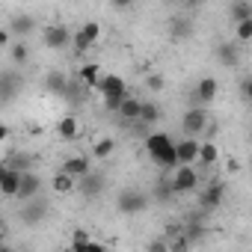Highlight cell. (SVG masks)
<instances>
[{
    "mask_svg": "<svg viewBox=\"0 0 252 252\" xmlns=\"http://www.w3.org/2000/svg\"><path fill=\"white\" fill-rule=\"evenodd\" d=\"M178 143L169 137V134H149L146 137V152L149 158L163 166V169H178Z\"/></svg>",
    "mask_w": 252,
    "mask_h": 252,
    "instance_id": "obj_1",
    "label": "cell"
},
{
    "mask_svg": "<svg viewBox=\"0 0 252 252\" xmlns=\"http://www.w3.org/2000/svg\"><path fill=\"white\" fill-rule=\"evenodd\" d=\"M98 95H101V101H104V107L107 110H116L119 113V107H122V101L128 98V86H125V77H119V74H104V80H101V86L95 89Z\"/></svg>",
    "mask_w": 252,
    "mask_h": 252,
    "instance_id": "obj_2",
    "label": "cell"
},
{
    "mask_svg": "<svg viewBox=\"0 0 252 252\" xmlns=\"http://www.w3.org/2000/svg\"><path fill=\"white\" fill-rule=\"evenodd\" d=\"M208 125H211V119H208L205 107H193V110H187V113H184V119H181V131H184V137L199 140V137L205 134Z\"/></svg>",
    "mask_w": 252,
    "mask_h": 252,
    "instance_id": "obj_3",
    "label": "cell"
},
{
    "mask_svg": "<svg viewBox=\"0 0 252 252\" xmlns=\"http://www.w3.org/2000/svg\"><path fill=\"white\" fill-rule=\"evenodd\" d=\"M146 205H149V199H146V193H140V190H122V193H119V199H116L119 214H128V217L143 214V211H146Z\"/></svg>",
    "mask_w": 252,
    "mask_h": 252,
    "instance_id": "obj_4",
    "label": "cell"
},
{
    "mask_svg": "<svg viewBox=\"0 0 252 252\" xmlns=\"http://www.w3.org/2000/svg\"><path fill=\"white\" fill-rule=\"evenodd\" d=\"M199 187V172L196 166H178L172 172V190L175 193H193Z\"/></svg>",
    "mask_w": 252,
    "mask_h": 252,
    "instance_id": "obj_5",
    "label": "cell"
},
{
    "mask_svg": "<svg viewBox=\"0 0 252 252\" xmlns=\"http://www.w3.org/2000/svg\"><path fill=\"white\" fill-rule=\"evenodd\" d=\"M71 30L65 27V24H48L45 27V45L48 48H54V51H63L65 45H71Z\"/></svg>",
    "mask_w": 252,
    "mask_h": 252,
    "instance_id": "obj_6",
    "label": "cell"
},
{
    "mask_svg": "<svg viewBox=\"0 0 252 252\" xmlns=\"http://www.w3.org/2000/svg\"><path fill=\"white\" fill-rule=\"evenodd\" d=\"M178 166H199V149H202V140H178Z\"/></svg>",
    "mask_w": 252,
    "mask_h": 252,
    "instance_id": "obj_7",
    "label": "cell"
},
{
    "mask_svg": "<svg viewBox=\"0 0 252 252\" xmlns=\"http://www.w3.org/2000/svg\"><path fill=\"white\" fill-rule=\"evenodd\" d=\"M21 181H24V172H18V169H3V175H0V190H3V196L6 199H12V196H21Z\"/></svg>",
    "mask_w": 252,
    "mask_h": 252,
    "instance_id": "obj_8",
    "label": "cell"
},
{
    "mask_svg": "<svg viewBox=\"0 0 252 252\" xmlns=\"http://www.w3.org/2000/svg\"><path fill=\"white\" fill-rule=\"evenodd\" d=\"M193 95H196L199 104H211V101L220 95V80H217V77H202V80L196 83V92H193Z\"/></svg>",
    "mask_w": 252,
    "mask_h": 252,
    "instance_id": "obj_9",
    "label": "cell"
},
{
    "mask_svg": "<svg viewBox=\"0 0 252 252\" xmlns=\"http://www.w3.org/2000/svg\"><path fill=\"white\" fill-rule=\"evenodd\" d=\"M63 172H68L71 178H86V175H92V169H89V158H83V155H74V158H65V163H63Z\"/></svg>",
    "mask_w": 252,
    "mask_h": 252,
    "instance_id": "obj_10",
    "label": "cell"
},
{
    "mask_svg": "<svg viewBox=\"0 0 252 252\" xmlns=\"http://www.w3.org/2000/svg\"><path fill=\"white\" fill-rule=\"evenodd\" d=\"M119 119H125V122H140L143 119V98L128 95V98L122 101V107H119Z\"/></svg>",
    "mask_w": 252,
    "mask_h": 252,
    "instance_id": "obj_11",
    "label": "cell"
},
{
    "mask_svg": "<svg viewBox=\"0 0 252 252\" xmlns=\"http://www.w3.org/2000/svg\"><path fill=\"white\" fill-rule=\"evenodd\" d=\"M104 68L98 65V63H86L83 68H80V83L86 86V89H98L101 86V80H104Z\"/></svg>",
    "mask_w": 252,
    "mask_h": 252,
    "instance_id": "obj_12",
    "label": "cell"
},
{
    "mask_svg": "<svg viewBox=\"0 0 252 252\" xmlns=\"http://www.w3.org/2000/svg\"><path fill=\"white\" fill-rule=\"evenodd\" d=\"M77 184H80V181H77V178H71V175H68V172H63V169L51 178V190H54V193H60V196H71V193H77Z\"/></svg>",
    "mask_w": 252,
    "mask_h": 252,
    "instance_id": "obj_13",
    "label": "cell"
},
{
    "mask_svg": "<svg viewBox=\"0 0 252 252\" xmlns=\"http://www.w3.org/2000/svg\"><path fill=\"white\" fill-rule=\"evenodd\" d=\"M220 163V146L214 140H202V149H199V166L211 169Z\"/></svg>",
    "mask_w": 252,
    "mask_h": 252,
    "instance_id": "obj_14",
    "label": "cell"
},
{
    "mask_svg": "<svg viewBox=\"0 0 252 252\" xmlns=\"http://www.w3.org/2000/svg\"><path fill=\"white\" fill-rule=\"evenodd\" d=\"M39 190H42V178H39L36 172H24V181H21V196H18V199L33 202V199H39Z\"/></svg>",
    "mask_w": 252,
    "mask_h": 252,
    "instance_id": "obj_15",
    "label": "cell"
},
{
    "mask_svg": "<svg viewBox=\"0 0 252 252\" xmlns=\"http://www.w3.org/2000/svg\"><path fill=\"white\" fill-rule=\"evenodd\" d=\"M222 193H225V187H222V184H214V181H211V184H208V187L202 190V196H199L202 208H208V211H211V208H220V202H222Z\"/></svg>",
    "mask_w": 252,
    "mask_h": 252,
    "instance_id": "obj_16",
    "label": "cell"
},
{
    "mask_svg": "<svg viewBox=\"0 0 252 252\" xmlns=\"http://www.w3.org/2000/svg\"><path fill=\"white\" fill-rule=\"evenodd\" d=\"M57 134H60L65 143H74V140H77V134H80V125H77V119H74V116H65V119H60V125H57Z\"/></svg>",
    "mask_w": 252,
    "mask_h": 252,
    "instance_id": "obj_17",
    "label": "cell"
},
{
    "mask_svg": "<svg viewBox=\"0 0 252 252\" xmlns=\"http://www.w3.org/2000/svg\"><path fill=\"white\" fill-rule=\"evenodd\" d=\"M45 86H48V92H54V95H63V92H68V80H65V74L63 71H51L48 77H45Z\"/></svg>",
    "mask_w": 252,
    "mask_h": 252,
    "instance_id": "obj_18",
    "label": "cell"
},
{
    "mask_svg": "<svg viewBox=\"0 0 252 252\" xmlns=\"http://www.w3.org/2000/svg\"><path fill=\"white\" fill-rule=\"evenodd\" d=\"M113 149H116V140L113 137H101V140L92 143V158L95 160H107L113 155Z\"/></svg>",
    "mask_w": 252,
    "mask_h": 252,
    "instance_id": "obj_19",
    "label": "cell"
},
{
    "mask_svg": "<svg viewBox=\"0 0 252 252\" xmlns=\"http://www.w3.org/2000/svg\"><path fill=\"white\" fill-rule=\"evenodd\" d=\"M217 60H220L222 65H237V63H240V54H237L234 45L222 42V45H217Z\"/></svg>",
    "mask_w": 252,
    "mask_h": 252,
    "instance_id": "obj_20",
    "label": "cell"
},
{
    "mask_svg": "<svg viewBox=\"0 0 252 252\" xmlns=\"http://www.w3.org/2000/svg\"><path fill=\"white\" fill-rule=\"evenodd\" d=\"M101 187H104V181H101L98 175H86V178H80V184H77V190H80L83 196H98Z\"/></svg>",
    "mask_w": 252,
    "mask_h": 252,
    "instance_id": "obj_21",
    "label": "cell"
},
{
    "mask_svg": "<svg viewBox=\"0 0 252 252\" xmlns=\"http://www.w3.org/2000/svg\"><path fill=\"white\" fill-rule=\"evenodd\" d=\"M231 18L234 24H243V21H252V3H231Z\"/></svg>",
    "mask_w": 252,
    "mask_h": 252,
    "instance_id": "obj_22",
    "label": "cell"
},
{
    "mask_svg": "<svg viewBox=\"0 0 252 252\" xmlns=\"http://www.w3.org/2000/svg\"><path fill=\"white\" fill-rule=\"evenodd\" d=\"M42 214H45V202H42V199H33V205L21 211L24 222H39V220H42Z\"/></svg>",
    "mask_w": 252,
    "mask_h": 252,
    "instance_id": "obj_23",
    "label": "cell"
},
{
    "mask_svg": "<svg viewBox=\"0 0 252 252\" xmlns=\"http://www.w3.org/2000/svg\"><path fill=\"white\" fill-rule=\"evenodd\" d=\"M158 119H160V107H158L155 101H143V119H140V122H143V125H155Z\"/></svg>",
    "mask_w": 252,
    "mask_h": 252,
    "instance_id": "obj_24",
    "label": "cell"
},
{
    "mask_svg": "<svg viewBox=\"0 0 252 252\" xmlns=\"http://www.w3.org/2000/svg\"><path fill=\"white\" fill-rule=\"evenodd\" d=\"M80 33H83V39L95 48V42L101 39V24H95V21H86L83 27H80Z\"/></svg>",
    "mask_w": 252,
    "mask_h": 252,
    "instance_id": "obj_25",
    "label": "cell"
},
{
    "mask_svg": "<svg viewBox=\"0 0 252 252\" xmlns=\"http://www.w3.org/2000/svg\"><path fill=\"white\" fill-rule=\"evenodd\" d=\"M9 30H12V33H30V30H33V18H30V15H18V18L9 24Z\"/></svg>",
    "mask_w": 252,
    "mask_h": 252,
    "instance_id": "obj_26",
    "label": "cell"
},
{
    "mask_svg": "<svg viewBox=\"0 0 252 252\" xmlns=\"http://www.w3.org/2000/svg\"><path fill=\"white\" fill-rule=\"evenodd\" d=\"M234 39H237V42H252V21L234 24Z\"/></svg>",
    "mask_w": 252,
    "mask_h": 252,
    "instance_id": "obj_27",
    "label": "cell"
},
{
    "mask_svg": "<svg viewBox=\"0 0 252 252\" xmlns=\"http://www.w3.org/2000/svg\"><path fill=\"white\" fill-rule=\"evenodd\" d=\"M169 252H190V237L187 234L169 237Z\"/></svg>",
    "mask_w": 252,
    "mask_h": 252,
    "instance_id": "obj_28",
    "label": "cell"
},
{
    "mask_svg": "<svg viewBox=\"0 0 252 252\" xmlns=\"http://www.w3.org/2000/svg\"><path fill=\"white\" fill-rule=\"evenodd\" d=\"M146 86H149V92H160V89H166V77L163 74H149Z\"/></svg>",
    "mask_w": 252,
    "mask_h": 252,
    "instance_id": "obj_29",
    "label": "cell"
},
{
    "mask_svg": "<svg viewBox=\"0 0 252 252\" xmlns=\"http://www.w3.org/2000/svg\"><path fill=\"white\" fill-rule=\"evenodd\" d=\"M9 51H12V60H15V63H27V57H30V51H27L24 42H15Z\"/></svg>",
    "mask_w": 252,
    "mask_h": 252,
    "instance_id": "obj_30",
    "label": "cell"
},
{
    "mask_svg": "<svg viewBox=\"0 0 252 252\" xmlns=\"http://www.w3.org/2000/svg\"><path fill=\"white\" fill-rule=\"evenodd\" d=\"M89 240H92V237H89L83 228H74V231H71V249H77V246H86Z\"/></svg>",
    "mask_w": 252,
    "mask_h": 252,
    "instance_id": "obj_31",
    "label": "cell"
},
{
    "mask_svg": "<svg viewBox=\"0 0 252 252\" xmlns=\"http://www.w3.org/2000/svg\"><path fill=\"white\" fill-rule=\"evenodd\" d=\"M71 45H74V54H86V51L92 48V45H89V42L83 39V33H80V30L74 33V39H71Z\"/></svg>",
    "mask_w": 252,
    "mask_h": 252,
    "instance_id": "obj_32",
    "label": "cell"
},
{
    "mask_svg": "<svg viewBox=\"0 0 252 252\" xmlns=\"http://www.w3.org/2000/svg\"><path fill=\"white\" fill-rule=\"evenodd\" d=\"M68 252H110L104 243H98V240H89L86 246H77V249H68Z\"/></svg>",
    "mask_w": 252,
    "mask_h": 252,
    "instance_id": "obj_33",
    "label": "cell"
},
{
    "mask_svg": "<svg viewBox=\"0 0 252 252\" xmlns=\"http://www.w3.org/2000/svg\"><path fill=\"white\" fill-rule=\"evenodd\" d=\"M146 252H169V240L166 237H158V240H152L149 243V249Z\"/></svg>",
    "mask_w": 252,
    "mask_h": 252,
    "instance_id": "obj_34",
    "label": "cell"
},
{
    "mask_svg": "<svg viewBox=\"0 0 252 252\" xmlns=\"http://www.w3.org/2000/svg\"><path fill=\"white\" fill-rule=\"evenodd\" d=\"M12 92H15V77L6 71L3 74V98H12Z\"/></svg>",
    "mask_w": 252,
    "mask_h": 252,
    "instance_id": "obj_35",
    "label": "cell"
},
{
    "mask_svg": "<svg viewBox=\"0 0 252 252\" xmlns=\"http://www.w3.org/2000/svg\"><path fill=\"white\" fill-rule=\"evenodd\" d=\"M240 95H243V101L252 107V77H246V80L240 83Z\"/></svg>",
    "mask_w": 252,
    "mask_h": 252,
    "instance_id": "obj_36",
    "label": "cell"
},
{
    "mask_svg": "<svg viewBox=\"0 0 252 252\" xmlns=\"http://www.w3.org/2000/svg\"><path fill=\"white\" fill-rule=\"evenodd\" d=\"M9 39H12V30H9V27H3V30H0V48H12V45H9Z\"/></svg>",
    "mask_w": 252,
    "mask_h": 252,
    "instance_id": "obj_37",
    "label": "cell"
},
{
    "mask_svg": "<svg viewBox=\"0 0 252 252\" xmlns=\"http://www.w3.org/2000/svg\"><path fill=\"white\" fill-rule=\"evenodd\" d=\"M172 33H175V36H184V33H190V24H184V21H175Z\"/></svg>",
    "mask_w": 252,
    "mask_h": 252,
    "instance_id": "obj_38",
    "label": "cell"
},
{
    "mask_svg": "<svg viewBox=\"0 0 252 252\" xmlns=\"http://www.w3.org/2000/svg\"><path fill=\"white\" fill-rule=\"evenodd\" d=\"M214 137H217V122H211L205 128V140H214Z\"/></svg>",
    "mask_w": 252,
    "mask_h": 252,
    "instance_id": "obj_39",
    "label": "cell"
},
{
    "mask_svg": "<svg viewBox=\"0 0 252 252\" xmlns=\"http://www.w3.org/2000/svg\"><path fill=\"white\" fill-rule=\"evenodd\" d=\"M225 169H228V172H237V160H234V158H231V160H228V163H225Z\"/></svg>",
    "mask_w": 252,
    "mask_h": 252,
    "instance_id": "obj_40",
    "label": "cell"
},
{
    "mask_svg": "<svg viewBox=\"0 0 252 252\" xmlns=\"http://www.w3.org/2000/svg\"><path fill=\"white\" fill-rule=\"evenodd\" d=\"M0 252H12V246H3V249H0Z\"/></svg>",
    "mask_w": 252,
    "mask_h": 252,
    "instance_id": "obj_41",
    "label": "cell"
},
{
    "mask_svg": "<svg viewBox=\"0 0 252 252\" xmlns=\"http://www.w3.org/2000/svg\"><path fill=\"white\" fill-rule=\"evenodd\" d=\"M249 169H252V155H249Z\"/></svg>",
    "mask_w": 252,
    "mask_h": 252,
    "instance_id": "obj_42",
    "label": "cell"
},
{
    "mask_svg": "<svg viewBox=\"0 0 252 252\" xmlns=\"http://www.w3.org/2000/svg\"><path fill=\"white\" fill-rule=\"evenodd\" d=\"M24 252H30V249H24Z\"/></svg>",
    "mask_w": 252,
    "mask_h": 252,
    "instance_id": "obj_43",
    "label": "cell"
}]
</instances>
